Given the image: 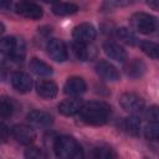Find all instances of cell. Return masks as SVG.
<instances>
[{"mask_svg": "<svg viewBox=\"0 0 159 159\" xmlns=\"http://www.w3.org/2000/svg\"><path fill=\"white\" fill-rule=\"evenodd\" d=\"M78 11V6L72 2H55L52 4V12L57 16H68L76 14Z\"/></svg>", "mask_w": 159, "mask_h": 159, "instance_id": "21", "label": "cell"}, {"mask_svg": "<svg viewBox=\"0 0 159 159\" xmlns=\"http://www.w3.org/2000/svg\"><path fill=\"white\" fill-rule=\"evenodd\" d=\"M103 51L109 58L117 62H124L127 60V51L113 41H106L103 43Z\"/></svg>", "mask_w": 159, "mask_h": 159, "instance_id": "12", "label": "cell"}, {"mask_svg": "<svg viewBox=\"0 0 159 159\" xmlns=\"http://www.w3.org/2000/svg\"><path fill=\"white\" fill-rule=\"evenodd\" d=\"M139 45H140L142 51L147 56L152 58H159V43H155L152 41H142Z\"/></svg>", "mask_w": 159, "mask_h": 159, "instance_id": "24", "label": "cell"}, {"mask_svg": "<svg viewBox=\"0 0 159 159\" xmlns=\"http://www.w3.org/2000/svg\"><path fill=\"white\" fill-rule=\"evenodd\" d=\"M86 89H87V84H86L84 80L81 77H77V76L70 77L63 86V92L70 96H78L81 93H83Z\"/></svg>", "mask_w": 159, "mask_h": 159, "instance_id": "13", "label": "cell"}, {"mask_svg": "<svg viewBox=\"0 0 159 159\" xmlns=\"http://www.w3.org/2000/svg\"><path fill=\"white\" fill-rule=\"evenodd\" d=\"M78 144L76 139L71 135H61L56 138L53 144V150L56 153V157L60 159H70L73 153L78 149Z\"/></svg>", "mask_w": 159, "mask_h": 159, "instance_id": "3", "label": "cell"}, {"mask_svg": "<svg viewBox=\"0 0 159 159\" xmlns=\"http://www.w3.org/2000/svg\"><path fill=\"white\" fill-rule=\"evenodd\" d=\"M119 127L122 128L123 132H125L129 135H138L140 133L142 123H140V119L137 118L135 116H129L122 119Z\"/></svg>", "mask_w": 159, "mask_h": 159, "instance_id": "16", "label": "cell"}, {"mask_svg": "<svg viewBox=\"0 0 159 159\" xmlns=\"http://www.w3.org/2000/svg\"><path fill=\"white\" fill-rule=\"evenodd\" d=\"M147 71V66L142 60L133 58L124 65V72L130 78H139Z\"/></svg>", "mask_w": 159, "mask_h": 159, "instance_id": "15", "label": "cell"}, {"mask_svg": "<svg viewBox=\"0 0 159 159\" xmlns=\"http://www.w3.org/2000/svg\"><path fill=\"white\" fill-rule=\"evenodd\" d=\"M70 159H86L84 158V153H83V149L81 147H78V149L73 153V155L70 158Z\"/></svg>", "mask_w": 159, "mask_h": 159, "instance_id": "30", "label": "cell"}, {"mask_svg": "<svg viewBox=\"0 0 159 159\" xmlns=\"http://www.w3.org/2000/svg\"><path fill=\"white\" fill-rule=\"evenodd\" d=\"M25 55H26V45H25V41L22 39L15 37V43H14V47H12V51H11L9 58H11L15 62H21L24 60Z\"/></svg>", "mask_w": 159, "mask_h": 159, "instance_id": "23", "label": "cell"}, {"mask_svg": "<svg viewBox=\"0 0 159 159\" xmlns=\"http://www.w3.org/2000/svg\"><path fill=\"white\" fill-rule=\"evenodd\" d=\"M25 159H48V157L41 148L29 147L25 150Z\"/></svg>", "mask_w": 159, "mask_h": 159, "instance_id": "26", "label": "cell"}, {"mask_svg": "<svg viewBox=\"0 0 159 159\" xmlns=\"http://www.w3.org/2000/svg\"><path fill=\"white\" fill-rule=\"evenodd\" d=\"M96 72L98 73V76L106 81H112V82H116L119 80L120 75H119V71L117 70L116 66H113L111 62L106 61V60H102L99 61L97 65H96Z\"/></svg>", "mask_w": 159, "mask_h": 159, "instance_id": "9", "label": "cell"}, {"mask_svg": "<svg viewBox=\"0 0 159 159\" xmlns=\"http://www.w3.org/2000/svg\"><path fill=\"white\" fill-rule=\"evenodd\" d=\"M11 135L17 143L24 144V145L31 144L36 138L35 130L30 125H26V124H15L11 128Z\"/></svg>", "mask_w": 159, "mask_h": 159, "instance_id": "7", "label": "cell"}, {"mask_svg": "<svg viewBox=\"0 0 159 159\" xmlns=\"http://www.w3.org/2000/svg\"><path fill=\"white\" fill-rule=\"evenodd\" d=\"M119 104L125 112H128L130 114L142 113L144 111V107H145L144 99L139 94L133 93V92H125V93L120 94Z\"/></svg>", "mask_w": 159, "mask_h": 159, "instance_id": "4", "label": "cell"}, {"mask_svg": "<svg viewBox=\"0 0 159 159\" xmlns=\"http://www.w3.org/2000/svg\"><path fill=\"white\" fill-rule=\"evenodd\" d=\"M47 52L50 57L56 62H63L67 60V48L62 40L52 39L47 43Z\"/></svg>", "mask_w": 159, "mask_h": 159, "instance_id": "8", "label": "cell"}, {"mask_svg": "<svg viewBox=\"0 0 159 159\" xmlns=\"http://www.w3.org/2000/svg\"><path fill=\"white\" fill-rule=\"evenodd\" d=\"M36 91H37V94L41 96L42 98H53L56 97L58 88H57V84L52 81H41L37 83Z\"/></svg>", "mask_w": 159, "mask_h": 159, "instance_id": "18", "label": "cell"}, {"mask_svg": "<svg viewBox=\"0 0 159 159\" xmlns=\"http://www.w3.org/2000/svg\"><path fill=\"white\" fill-rule=\"evenodd\" d=\"M89 159H117V155L111 147L97 145L91 150Z\"/></svg>", "mask_w": 159, "mask_h": 159, "instance_id": "20", "label": "cell"}, {"mask_svg": "<svg viewBox=\"0 0 159 159\" xmlns=\"http://www.w3.org/2000/svg\"><path fill=\"white\" fill-rule=\"evenodd\" d=\"M30 68L36 76H40V77H48L53 73L52 67L39 58H32L30 61Z\"/></svg>", "mask_w": 159, "mask_h": 159, "instance_id": "19", "label": "cell"}, {"mask_svg": "<svg viewBox=\"0 0 159 159\" xmlns=\"http://www.w3.org/2000/svg\"><path fill=\"white\" fill-rule=\"evenodd\" d=\"M11 84L20 93H26L32 87V80L26 72L16 71L11 76Z\"/></svg>", "mask_w": 159, "mask_h": 159, "instance_id": "10", "label": "cell"}, {"mask_svg": "<svg viewBox=\"0 0 159 159\" xmlns=\"http://www.w3.org/2000/svg\"><path fill=\"white\" fill-rule=\"evenodd\" d=\"M130 26L143 35L159 32V19L147 12H134L129 17Z\"/></svg>", "mask_w": 159, "mask_h": 159, "instance_id": "2", "label": "cell"}, {"mask_svg": "<svg viewBox=\"0 0 159 159\" xmlns=\"http://www.w3.org/2000/svg\"><path fill=\"white\" fill-rule=\"evenodd\" d=\"M155 140H158V142H159V132H158V135H157V139H155Z\"/></svg>", "mask_w": 159, "mask_h": 159, "instance_id": "32", "label": "cell"}, {"mask_svg": "<svg viewBox=\"0 0 159 159\" xmlns=\"http://www.w3.org/2000/svg\"><path fill=\"white\" fill-rule=\"evenodd\" d=\"M72 53L73 56L80 60V61H88L93 57L94 51L91 46L87 43H80V42H73L72 43Z\"/></svg>", "mask_w": 159, "mask_h": 159, "instance_id": "17", "label": "cell"}, {"mask_svg": "<svg viewBox=\"0 0 159 159\" xmlns=\"http://www.w3.org/2000/svg\"><path fill=\"white\" fill-rule=\"evenodd\" d=\"M10 132H11V129H9V127L5 123H1V139H2L4 143L7 140V138L10 135Z\"/></svg>", "mask_w": 159, "mask_h": 159, "instance_id": "29", "label": "cell"}, {"mask_svg": "<svg viewBox=\"0 0 159 159\" xmlns=\"http://www.w3.org/2000/svg\"><path fill=\"white\" fill-rule=\"evenodd\" d=\"M15 11L21 15L22 17L30 19V20H39L42 17L43 11L42 7L35 2L31 1H20L15 5Z\"/></svg>", "mask_w": 159, "mask_h": 159, "instance_id": "6", "label": "cell"}, {"mask_svg": "<svg viewBox=\"0 0 159 159\" xmlns=\"http://www.w3.org/2000/svg\"><path fill=\"white\" fill-rule=\"evenodd\" d=\"M116 35H117V37L122 42H124V43H127L129 46H135V45L140 43L139 40H138V37L135 36V34L132 30L127 29V27H119V29H117Z\"/></svg>", "mask_w": 159, "mask_h": 159, "instance_id": "22", "label": "cell"}, {"mask_svg": "<svg viewBox=\"0 0 159 159\" xmlns=\"http://www.w3.org/2000/svg\"><path fill=\"white\" fill-rule=\"evenodd\" d=\"M83 104L84 103L80 98H68V99L62 101L58 104V112L62 116L71 117V116H75V114L80 113L82 107H83Z\"/></svg>", "mask_w": 159, "mask_h": 159, "instance_id": "11", "label": "cell"}, {"mask_svg": "<svg viewBox=\"0 0 159 159\" xmlns=\"http://www.w3.org/2000/svg\"><path fill=\"white\" fill-rule=\"evenodd\" d=\"M109 116H111V107L107 103L99 101H92L84 103L80 112L81 120L91 125H102L107 123Z\"/></svg>", "mask_w": 159, "mask_h": 159, "instance_id": "1", "label": "cell"}, {"mask_svg": "<svg viewBox=\"0 0 159 159\" xmlns=\"http://www.w3.org/2000/svg\"><path fill=\"white\" fill-rule=\"evenodd\" d=\"M147 5L149 7H152L153 10H158L159 11V0H150V1H147Z\"/></svg>", "mask_w": 159, "mask_h": 159, "instance_id": "31", "label": "cell"}, {"mask_svg": "<svg viewBox=\"0 0 159 159\" xmlns=\"http://www.w3.org/2000/svg\"><path fill=\"white\" fill-rule=\"evenodd\" d=\"M145 118L150 123L159 124V106H152L145 111Z\"/></svg>", "mask_w": 159, "mask_h": 159, "instance_id": "28", "label": "cell"}, {"mask_svg": "<svg viewBox=\"0 0 159 159\" xmlns=\"http://www.w3.org/2000/svg\"><path fill=\"white\" fill-rule=\"evenodd\" d=\"M14 113V104L11 102V99L2 97L0 101V116L2 119L10 117Z\"/></svg>", "mask_w": 159, "mask_h": 159, "instance_id": "25", "label": "cell"}, {"mask_svg": "<svg viewBox=\"0 0 159 159\" xmlns=\"http://www.w3.org/2000/svg\"><path fill=\"white\" fill-rule=\"evenodd\" d=\"M14 43H15V37L14 36H7V37L1 39V41H0V50H1V52L9 57L11 51H12Z\"/></svg>", "mask_w": 159, "mask_h": 159, "instance_id": "27", "label": "cell"}, {"mask_svg": "<svg viewBox=\"0 0 159 159\" xmlns=\"http://www.w3.org/2000/svg\"><path fill=\"white\" fill-rule=\"evenodd\" d=\"M72 37L75 42L80 43H89L96 39V29L89 22H83L77 26H75L72 31Z\"/></svg>", "mask_w": 159, "mask_h": 159, "instance_id": "5", "label": "cell"}, {"mask_svg": "<svg viewBox=\"0 0 159 159\" xmlns=\"http://www.w3.org/2000/svg\"><path fill=\"white\" fill-rule=\"evenodd\" d=\"M27 120L31 124L40 127V128H47L53 122L52 117L47 112H43V111H31L27 114Z\"/></svg>", "mask_w": 159, "mask_h": 159, "instance_id": "14", "label": "cell"}]
</instances>
